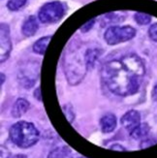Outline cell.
I'll list each match as a JSON object with an SVG mask.
<instances>
[{
    "label": "cell",
    "mask_w": 157,
    "mask_h": 158,
    "mask_svg": "<svg viewBox=\"0 0 157 158\" xmlns=\"http://www.w3.org/2000/svg\"><path fill=\"white\" fill-rule=\"evenodd\" d=\"M145 72L143 60L136 54H127L107 62L102 68L101 77L110 91L128 96L138 92Z\"/></svg>",
    "instance_id": "cell-1"
},
{
    "label": "cell",
    "mask_w": 157,
    "mask_h": 158,
    "mask_svg": "<svg viewBox=\"0 0 157 158\" xmlns=\"http://www.w3.org/2000/svg\"><path fill=\"white\" fill-rule=\"evenodd\" d=\"M10 139L16 146L22 148H28L38 142L40 133L33 123L19 121L10 128Z\"/></svg>",
    "instance_id": "cell-2"
},
{
    "label": "cell",
    "mask_w": 157,
    "mask_h": 158,
    "mask_svg": "<svg viewBox=\"0 0 157 158\" xmlns=\"http://www.w3.org/2000/svg\"><path fill=\"white\" fill-rule=\"evenodd\" d=\"M67 7L60 1H52L41 7L38 13L39 20L43 23H58L65 15Z\"/></svg>",
    "instance_id": "cell-3"
},
{
    "label": "cell",
    "mask_w": 157,
    "mask_h": 158,
    "mask_svg": "<svg viewBox=\"0 0 157 158\" xmlns=\"http://www.w3.org/2000/svg\"><path fill=\"white\" fill-rule=\"evenodd\" d=\"M136 35V29L132 26H112L104 34L105 41L111 46H114L131 40Z\"/></svg>",
    "instance_id": "cell-4"
},
{
    "label": "cell",
    "mask_w": 157,
    "mask_h": 158,
    "mask_svg": "<svg viewBox=\"0 0 157 158\" xmlns=\"http://www.w3.org/2000/svg\"><path fill=\"white\" fill-rule=\"evenodd\" d=\"M11 51L12 42L9 26L5 23H1L0 24V62H4L9 57Z\"/></svg>",
    "instance_id": "cell-5"
},
{
    "label": "cell",
    "mask_w": 157,
    "mask_h": 158,
    "mask_svg": "<svg viewBox=\"0 0 157 158\" xmlns=\"http://www.w3.org/2000/svg\"><path fill=\"white\" fill-rule=\"evenodd\" d=\"M121 124L127 131L132 133L136 128L141 125V114L139 112L132 110L127 112L121 118Z\"/></svg>",
    "instance_id": "cell-6"
},
{
    "label": "cell",
    "mask_w": 157,
    "mask_h": 158,
    "mask_svg": "<svg viewBox=\"0 0 157 158\" xmlns=\"http://www.w3.org/2000/svg\"><path fill=\"white\" fill-rule=\"evenodd\" d=\"M118 121L115 115L113 114H107L104 116H102L100 119V126L103 133H111L117 127Z\"/></svg>",
    "instance_id": "cell-7"
},
{
    "label": "cell",
    "mask_w": 157,
    "mask_h": 158,
    "mask_svg": "<svg viewBox=\"0 0 157 158\" xmlns=\"http://www.w3.org/2000/svg\"><path fill=\"white\" fill-rule=\"evenodd\" d=\"M38 28H39V24H38L37 19L34 16H30L27 18L25 19V22L23 23V27H22V32L24 36L30 37V36H33L34 34L37 32Z\"/></svg>",
    "instance_id": "cell-8"
},
{
    "label": "cell",
    "mask_w": 157,
    "mask_h": 158,
    "mask_svg": "<svg viewBox=\"0 0 157 158\" xmlns=\"http://www.w3.org/2000/svg\"><path fill=\"white\" fill-rule=\"evenodd\" d=\"M29 107H30V104L26 99L19 98L15 102V104H14L13 109H12L13 116L14 118H20V116L23 115L27 112V110L29 109Z\"/></svg>",
    "instance_id": "cell-9"
},
{
    "label": "cell",
    "mask_w": 157,
    "mask_h": 158,
    "mask_svg": "<svg viewBox=\"0 0 157 158\" xmlns=\"http://www.w3.org/2000/svg\"><path fill=\"white\" fill-rule=\"evenodd\" d=\"M51 39H52V36H46L36 41L33 45V52L38 54H44L46 52L48 46L50 44Z\"/></svg>",
    "instance_id": "cell-10"
},
{
    "label": "cell",
    "mask_w": 157,
    "mask_h": 158,
    "mask_svg": "<svg viewBox=\"0 0 157 158\" xmlns=\"http://www.w3.org/2000/svg\"><path fill=\"white\" fill-rule=\"evenodd\" d=\"M48 158H72V152L68 147H59L51 152Z\"/></svg>",
    "instance_id": "cell-11"
},
{
    "label": "cell",
    "mask_w": 157,
    "mask_h": 158,
    "mask_svg": "<svg viewBox=\"0 0 157 158\" xmlns=\"http://www.w3.org/2000/svg\"><path fill=\"white\" fill-rule=\"evenodd\" d=\"M149 133V126L147 123H143L141 124L138 128H136L132 133H130V135L135 139H142L144 137L147 136Z\"/></svg>",
    "instance_id": "cell-12"
},
{
    "label": "cell",
    "mask_w": 157,
    "mask_h": 158,
    "mask_svg": "<svg viewBox=\"0 0 157 158\" xmlns=\"http://www.w3.org/2000/svg\"><path fill=\"white\" fill-rule=\"evenodd\" d=\"M27 0H9L7 3V7L10 11H19L24 7Z\"/></svg>",
    "instance_id": "cell-13"
},
{
    "label": "cell",
    "mask_w": 157,
    "mask_h": 158,
    "mask_svg": "<svg viewBox=\"0 0 157 158\" xmlns=\"http://www.w3.org/2000/svg\"><path fill=\"white\" fill-rule=\"evenodd\" d=\"M134 19L139 24L146 25V24H148L149 23H151V16H149V15L145 14V13H136Z\"/></svg>",
    "instance_id": "cell-14"
},
{
    "label": "cell",
    "mask_w": 157,
    "mask_h": 158,
    "mask_svg": "<svg viewBox=\"0 0 157 158\" xmlns=\"http://www.w3.org/2000/svg\"><path fill=\"white\" fill-rule=\"evenodd\" d=\"M148 35H149V37H151V40L157 42V23H154V24H152L151 27H149Z\"/></svg>",
    "instance_id": "cell-15"
},
{
    "label": "cell",
    "mask_w": 157,
    "mask_h": 158,
    "mask_svg": "<svg viewBox=\"0 0 157 158\" xmlns=\"http://www.w3.org/2000/svg\"><path fill=\"white\" fill-rule=\"evenodd\" d=\"M10 156V152L8 148L1 146L0 147V158H9Z\"/></svg>",
    "instance_id": "cell-16"
},
{
    "label": "cell",
    "mask_w": 157,
    "mask_h": 158,
    "mask_svg": "<svg viewBox=\"0 0 157 158\" xmlns=\"http://www.w3.org/2000/svg\"><path fill=\"white\" fill-rule=\"evenodd\" d=\"M94 24V19H92V20H89V22H88L86 24H85L84 26H81V31H88L89 30L91 27H92V25Z\"/></svg>",
    "instance_id": "cell-17"
},
{
    "label": "cell",
    "mask_w": 157,
    "mask_h": 158,
    "mask_svg": "<svg viewBox=\"0 0 157 158\" xmlns=\"http://www.w3.org/2000/svg\"><path fill=\"white\" fill-rule=\"evenodd\" d=\"M34 95H35V98L37 100H40V101L42 100V97H41V89H40V87L36 89L35 92H34Z\"/></svg>",
    "instance_id": "cell-18"
},
{
    "label": "cell",
    "mask_w": 157,
    "mask_h": 158,
    "mask_svg": "<svg viewBox=\"0 0 157 158\" xmlns=\"http://www.w3.org/2000/svg\"><path fill=\"white\" fill-rule=\"evenodd\" d=\"M152 99L154 101H157V84L154 85V87L152 89Z\"/></svg>",
    "instance_id": "cell-19"
},
{
    "label": "cell",
    "mask_w": 157,
    "mask_h": 158,
    "mask_svg": "<svg viewBox=\"0 0 157 158\" xmlns=\"http://www.w3.org/2000/svg\"><path fill=\"white\" fill-rule=\"evenodd\" d=\"M13 158H27L26 155H23V154H18L16 156H14Z\"/></svg>",
    "instance_id": "cell-20"
},
{
    "label": "cell",
    "mask_w": 157,
    "mask_h": 158,
    "mask_svg": "<svg viewBox=\"0 0 157 158\" xmlns=\"http://www.w3.org/2000/svg\"><path fill=\"white\" fill-rule=\"evenodd\" d=\"M4 81H5V77H4V75H3V74H1V85H3Z\"/></svg>",
    "instance_id": "cell-21"
},
{
    "label": "cell",
    "mask_w": 157,
    "mask_h": 158,
    "mask_svg": "<svg viewBox=\"0 0 157 158\" xmlns=\"http://www.w3.org/2000/svg\"><path fill=\"white\" fill-rule=\"evenodd\" d=\"M79 158H86V157H79Z\"/></svg>",
    "instance_id": "cell-22"
}]
</instances>
